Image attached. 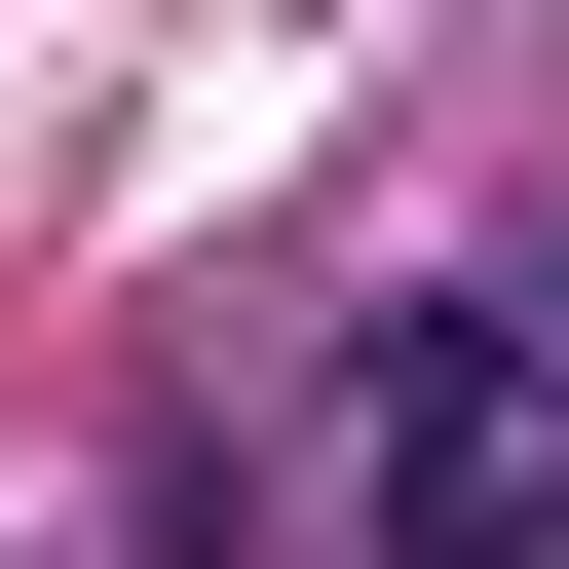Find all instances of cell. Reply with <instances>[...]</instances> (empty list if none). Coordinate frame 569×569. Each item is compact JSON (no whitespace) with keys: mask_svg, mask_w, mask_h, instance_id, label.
Instances as JSON below:
<instances>
[{"mask_svg":"<svg viewBox=\"0 0 569 569\" xmlns=\"http://www.w3.org/2000/svg\"><path fill=\"white\" fill-rule=\"evenodd\" d=\"M342 456H380V569H569V380H531L493 305H418V342L342 380Z\"/></svg>","mask_w":569,"mask_h":569,"instance_id":"1","label":"cell"}]
</instances>
